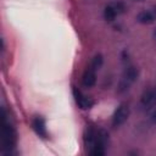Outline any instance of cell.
I'll return each mask as SVG.
<instances>
[{
    "label": "cell",
    "mask_w": 156,
    "mask_h": 156,
    "mask_svg": "<svg viewBox=\"0 0 156 156\" xmlns=\"http://www.w3.org/2000/svg\"><path fill=\"white\" fill-rule=\"evenodd\" d=\"M107 136L108 135L105 130H95L93 128H88L84 133V144L88 149V152L93 156L104 155Z\"/></svg>",
    "instance_id": "cell-1"
},
{
    "label": "cell",
    "mask_w": 156,
    "mask_h": 156,
    "mask_svg": "<svg viewBox=\"0 0 156 156\" xmlns=\"http://www.w3.org/2000/svg\"><path fill=\"white\" fill-rule=\"evenodd\" d=\"M17 143V133L5 108H2V145L5 150H12Z\"/></svg>",
    "instance_id": "cell-2"
},
{
    "label": "cell",
    "mask_w": 156,
    "mask_h": 156,
    "mask_svg": "<svg viewBox=\"0 0 156 156\" xmlns=\"http://www.w3.org/2000/svg\"><path fill=\"white\" fill-rule=\"evenodd\" d=\"M138 68H135L134 66H127L124 72H123V76H122V79L119 82V91L123 93V91H127L129 89V87L138 79Z\"/></svg>",
    "instance_id": "cell-3"
},
{
    "label": "cell",
    "mask_w": 156,
    "mask_h": 156,
    "mask_svg": "<svg viewBox=\"0 0 156 156\" xmlns=\"http://www.w3.org/2000/svg\"><path fill=\"white\" fill-rule=\"evenodd\" d=\"M126 10V5L123 1H113L110 2L104 10V17L107 21H113L118 15L123 13Z\"/></svg>",
    "instance_id": "cell-4"
},
{
    "label": "cell",
    "mask_w": 156,
    "mask_h": 156,
    "mask_svg": "<svg viewBox=\"0 0 156 156\" xmlns=\"http://www.w3.org/2000/svg\"><path fill=\"white\" fill-rule=\"evenodd\" d=\"M129 113H130L129 106H128L127 104H121V105L116 108V111H115V113H113V116H112V126H113V127H119V126H122V124L128 119Z\"/></svg>",
    "instance_id": "cell-5"
},
{
    "label": "cell",
    "mask_w": 156,
    "mask_h": 156,
    "mask_svg": "<svg viewBox=\"0 0 156 156\" xmlns=\"http://www.w3.org/2000/svg\"><path fill=\"white\" fill-rule=\"evenodd\" d=\"M72 91H73V96H74L76 104H77L82 110H89V108H91V107L94 106L95 101H94L91 98H89V96L84 95V94H83L78 88L73 87Z\"/></svg>",
    "instance_id": "cell-6"
},
{
    "label": "cell",
    "mask_w": 156,
    "mask_h": 156,
    "mask_svg": "<svg viewBox=\"0 0 156 156\" xmlns=\"http://www.w3.org/2000/svg\"><path fill=\"white\" fill-rule=\"evenodd\" d=\"M32 127L34 132L40 136V138H48V129H46V123L45 119L41 116H35L32 119Z\"/></svg>",
    "instance_id": "cell-7"
},
{
    "label": "cell",
    "mask_w": 156,
    "mask_h": 156,
    "mask_svg": "<svg viewBox=\"0 0 156 156\" xmlns=\"http://www.w3.org/2000/svg\"><path fill=\"white\" fill-rule=\"evenodd\" d=\"M82 83L87 88L94 87L96 83V69H94L91 66L87 67V69L84 71L83 77H82Z\"/></svg>",
    "instance_id": "cell-8"
},
{
    "label": "cell",
    "mask_w": 156,
    "mask_h": 156,
    "mask_svg": "<svg viewBox=\"0 0 156 156\" xmlns=\"http://www.w3.org/2000/svg\"><path fill=\"white\" fill-rule=\"evenodd\" d=\"M140 102L144 107H150V106H154L156 104V90L154 89H147L141 95V99H140Z\"/></svg>",
    "instance_id": "cell-9"
},
{
    "label": "cell",
    "mask_w": 156,
    "mask_h": 156,
    "mask_svg": "<svg viewBox=\"0 0 156 156\" xmlns=\"http://www.w3.org/2000/svg\"><path fill=\"white\" fill-rule=\"evenodd\" d=\"M136 21L139 23H143V24L152 23L155 21V12L151 11V10H144V11H141V12L138 13Z\"/></svg>",
    "instance_id": "cell-10"
},
{
    "label": "cell",
    "mask_w": 156,
    "mask_h": 156,
    "mask_svg": "<svg viewBox=\"0 0 156 156\" xmlns=\"http://www.w3.org/2000/svg\"><path fill=\"white\" fill-rule=\"evenodd\" d=\"M102 61H104L102 55H101V54H98V55H95V56L93 57V60H91V62H90L89 66H91L94 69H99V68L101 67V65H102Z\"/></svg>",
    "instance_id": "cell-11"
},
{
    "label": "cell",
    "mask_w": 156,
    "mask_h": 156,
    "mask_svg": "<svg viewBox=\"0 0 156 156\" xmlns=\"http://www.w3.org/2000/svg\"><path fill=\"white\" fill-rule=\"evenodd\" d=\"M151 121H152V123H156V108L152 111V113H151Z\"/></svg>",
    "instance_id": "cell-12"
},
{
    "label": "cell",
    "mask_w": 156,
    "mask_h": 156,
    "mask_svg": "<svg viewBox=\"0 0 156 156\" xmlns=\"http://www.w3.org/2000/svg\"><path fill=\"white\" fill-rule=\"evenodd\" d=\"M154 35H155V39H156V30H155V33H154Z\"/></svg>",
    "instance_id": "cell-13"
},
{
    "label": "cell",
    "mask_w": 156,
    "mask_h": 156,
    "mask_svg": "<svg viewBox=\"0 0 156 156\" xmlns=\"http://www.w3.org/2000/svg\"><path fill=\"white\" fill-rule=\"evenodd\" d=\"M138 1H141V0H138Z\"/></svg>",
    "instance_id": "cell-14"
}]
</instances>
